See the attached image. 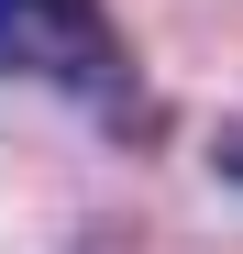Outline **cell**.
<instances>
[{
  "instance_id": "cell-1",
  "label": "cell",
  "mask_w": 243,
  "mask_h": 254,
  "mask_svg": "<svg viewBox=\"0 0 243 254\" xmlns=\"http://www.w3.org/2000/svg\"><path fill=\"white\" fill-rule=\"evenodd\" d=\"M122 33L100 0H0V77H45V89L111 100L122 89Z\"/></svg>"
}]
</instances>
